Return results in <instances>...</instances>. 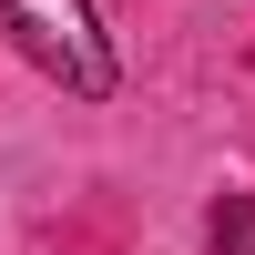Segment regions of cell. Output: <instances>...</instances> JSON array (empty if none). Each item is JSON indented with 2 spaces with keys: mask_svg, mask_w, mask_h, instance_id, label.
Wrapping results in <instances>:
<instances>
[{
  "mask_svg": "<svg viewBox=\"0 0 255 255\" xmlns=\"http://www.w3.org/2000/svg\"><path fill=\"white\" fill-rule=\"evenodd\" d=\"M204 235H215V255H255V194H225L204 215Z\"/></svg>",
  "mask_w": 255,
  "mask_h": 255,
  "instance_id": "cell-2",
  "label": "cell"
},
{
  "mask_svg": "<svg viewBox=\"0 0 255 255\" xmlns=\"http://www.w3.org/2000/svg\"><path fill=\"white\" fill-rule=\"evenodd\" d=\"M0 20L20 31V51L41 61L51 82H72V92H113V41H102L92 0H0Z\"/></svg>",
  "mask_w": 255,
  "mask_h": 255,
  "instance_id": "cell-1",
  "label": "cell"
}]
</instances>
